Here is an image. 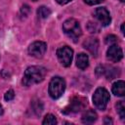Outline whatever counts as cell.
Returning <instances> with one entry per match:
<instances>
[{"instance_id":"obj_1","label":"cell","mask_w":125,"mask_h":125,"mask_svg":"<svg viewBox=\"0 0 125 125\" xmlns=\"http://www.w3.org/2000/svg\"><path fill=\"white\" fill-rule=\"evenodd\" d=\"M47 74V69L40 65H32L25 69L21 83L23 86H32L42 82Z\"/></svg>"},{"instance_id":"obj_2","label":"cell","mask_w":125,"mask_h":125,"mask_svg":"<svg viewBox=\"0 0 125 125\" xmlns=\"http://www.w3.org/2000/svg\"><path fill=\"white\" fill-rule=\"evenodd\" d=\"M62 30L74 42H76L82 34L80 23L75 19H67L66 21H64L62 23Z\"/></svg>"},{"instance_id":"obj_3","label":"cell","mask_w":125,"mask_h":125,"mask_svg":"<svg viewBox=\"0 0 125 125\" xmlns=\"http://www.w3.org/2000/svg\"><path fill=\"white\" fill-rule=\"evenodd\" d=\"M65 86L66 84L62 77H60V76L53 77L49 83V88H48L50 97L53 100H57L61 98L64 93Z\"/></svg>"},{"instance_id":"obj_4","label":"cell","mask_w":125,"mask_h":125,"mask_svg":"<svg viewBox=\"0 0 125 125\" xmlns=\"http://www.w3.org/2000/svg\"><path fill=\"white\" fill-rule=\"evenodd\" d=\"M109 93L105 88L103 87H99L96 89V91L94 92L93 95V104L94 105L100 109V110H104L106 108V105L108 104L109 101Z\"/></svg>"},{"instance_id":"obj_5","label":"cell","mask_w":125,"mask_h":125,"mask_svg":"<svg viewBox=\"0 0 125 125\" xmlns=\"http://www.w3.org/2000/svg\"><path fill=\"white\" fill-rule=\"evenodd\" d=\"M87 105V100L82 97H73L69 104L62 110L64 114H71V113H77L81 110H83Z\"/></svg>"},{"instance_id":"obj_6","label":"cell","mask_w":125,"mask_h":125,"mask_svg":"<svg viewBox=\"0 0 125 125\" xmlns=\"http://www.w3.org/2000/svg\"><path fill=\"white\" fill-rule=\"evenodd\" d=\"M57 57L62 66L68 67L70 66L72 62L73 50L68 46H62L57 50Z\"/></svg>"},{"instance_id":"obj_7","label":"cell","mask_w":125,"mask_h":125,"mask_svg":"<svg viewBox=\"0 0 125 125\" xmlns=\"http://www.w3.org/2000/svg\"><path fill=\"white\" fill-rule=\"evenodd\" d=\"M47 51V44L43 41H35L28 47V54L34 58H42Z\"/></svg>"},{"instance_id":"obj_8","label":"cell","mask_w":125,"mask_h":125,"mask_svg":"<svg viewBox=\"0 0 125 125\" xmlns=\"http://www.w3.org/2000/svg\"><path fill=\"white\" fill-rule=\"evenodd\" d=\"M94 16L95 18L100 21L102 26H107L111 22V17L108 12V10L105 7H99L96 8L94 11Z\"/></svg>"},{"instance_id":"obj_9","label":"cell","mask_w":125,"mask_h":125,"mask_svg":"<svg viewBox=\"0 0 125 125\" xmlns=\"http://www.w3.org/2000/svg\"><path fill=\"white\" fill-rule=\"evenodd\" d=\"M123 58V51L117 45H110L106 51V59L111 62H118Z\"/></svg>"},{"instance_id":"obj_10","label":"cell","mask_w":125,"mask_h":125,"mask_svg":"<svg viewBox=\"0 0 125 125\" xmlns=\"http://www.w3.org/2000/svg\"><path fill=\"white\" fill-rule=\"evenodd\" d=\"M83 47L88 50L93 56H97L99 49V41L97 38H88L84 41Z\"/></svg>"},{"instance_id":"obj_11","label":"cell","mask_w":125,"mask_h":125,"mask_svg":"<svg viewBox=\"0 0 125 125\" xmlns=\"http://www.w3.org/2000/svg\"><path fill=\"white\" fill-rule=\"evenodd\" d=\"M112 93L117 97H123L125 95V82L123 80H117L112 84Z\"/></svg>"},{"instance_id":"obj_12","label":"cell","mask_w":125,"mask_h":125,"mask_svg":"<svg viewBox=\"0 0 125 125\" xmlns=\"http://www.w3.org/2000/svg\"><path fill=\"white\" fill-rule=\"evenodd\" d=\"M98 118V114L94 109H89L85 111L81 117V121L84 124H92L94 123Z\"/></svg>"},{"instance_id":"obj_13","label":"cell","mask_w":125,"mask_h":125,"mask_svg":"<svg viewBox=\"0 0 125 125\" xmlns=\"http://www.w3.org/2000/svg\"><path fill=\"white\" fill-rule=\"evenodd\" d=\"M76 65L78 68L84 70L89 66V57L84 54V53H80L77 55L76 58Z\"/></svg>"},{"instance_id":"obj_14","label":"cell","mask_w":125,"mask_h":125,"mask_svg":"<svg viewBox=\"0 0 125 125\" xmlns=\"http://www.w3.org/2000/svg\"><path fill=\"white\" fill-rule=\"evenodd\" d=\"M37 15L40 19H47L50 15H51V10L48 7L45 6H41L38 8L37 10Z\"/></svg>"},{"instance_id":"obj_15","label":"cell","mask_w":125,"mask_h":125,"mask_svg":"<svg viewBox=\"0 0 125 125\" xmlns=\"http://www.w3.org/2000/svg\"><path fill=\"white\" fill-rule=\"evenodd\" d=\"M58 121H57V118L55 115L53 114H47L45 117H44V120L42 121V124L43 125H55L57 124Z\"/></svg>"},{"instance_id":"obj_16","label":"cell","mask_w":125,"mask_h":125,"mask_svg":"<svg viewBox=\"0 0 125 125\" xmlns=\"http://www.w3.org/2000/svg\"><path fill=\"white\" fill-rule=\"evenodd\" d=\"M116 110H117V113L119 114L120 118L122 120H124V118H125V104H124L123 101H120L116 104Z\"/></svg>"},{"instance_id":"obj_17","label":"cell","mask_w":125,"mask_h":125,"mask_svg":"<svg viewBox=\"0 0 125 125\" xmlns=\"http://www.w3.org/2000/svg\"><path fill=\"white\" fill-rule=\"evenodd\" d=\"M105 44H107V45H114V44H116L117 42H118V38L115 36V35H113V34H110V35H107L106 37H105Z\"/></svg>"},{"instance_id":"obj_18","label":"cell","mask_w":125,"mask_h":125,"mask_svg":"<svg viewBox=\"0 0 125 125\" xmlns=\"http://www.w3.org/2000/svg\"><path fill=\"white\" fill-rule=\"evenodd\" d=\"M14 98H15V92H14L13 90L7 91V92L5 93V95H4V99H5V101H7V102H10V101L14 100Z\"/></svg>"},{"instance_id":"obj_19","label":"cell","mask_w":125,"mask_h":125,"mask_svg":"<svg viewBox=\"0 0 125 125\" xmlns=\"http://www.w3.org/2000/svg\"><path fill=\"white\" fill-rule=\"evenodd\" d=\"M104 0H84V2L88 5H97V4H100L102 2H104Z\"/></svg>"},{"instance_id":"obj_20","label":"cell","mask_w":125,"mask_h":125,"mask_svg":"<svg viewBox=\"0 0 125 125\" xmlns=\"http://www.w3.org/2000/svg\"><path fill=\"white\" fill-rule=\"evenodd\" d=\"M21 14H23V15H24V17H26V16L28 15V13H29V7H28L27 5L22 6V7H21Z\"/></svg>"},{"instance_id":"obj_21","label":"cell","mask_w":125,"mask_h":125,"mask_svg":"<svg viewBox=\"0 0 125 125\" xmlns=\"http://www.w3.org/2000/svg\"><path fill=\"white\" fill-rule=\"evenodd\" d=\"M60 5H65V4H67V3H69L70 1H72V0H56Z\"/></svg>"},{"instance_id":"obj_22","label":"cell","mask_w":125,"mask_h":125,"mask_svg":"<svg viewBox=\"0 0 125 125\" xmlns=\"http://www.w3.org/2000/svg\"><path fill=\"white\" fill-rule=\"evenodd\" d=\"M104 122V124H112V120H111V118H109L108 116H105Z\"/></svg>"},{"instance_id":"obj_23","label":"cell","mask_w":125,"mask_h":125,"mask_svg":"<svg viewBox=\"0 0 125 125\" xmlns=\"http://www.w3.org/2000/svg\"><path fill=\"white\" fill-rule=\"evenodd\" d=\"M121 32H122V34H124V23L121 24Z\"/></svg>"},{"instance_id":"obj_24","label":"cell","mask_w":125,"mask_h":125,"mask_svg":"<svg viewBox=\"0 0 125 125\" xmlns=\"http://www.w3.org/2000/svg\"><path fill=\"white\" fill-rule=\"evenodd\" d=\"M3 114V107H2V105L0 104V116Z\"/></svg>"},{"instance_id":"obj_25","label":"cell","mask_w":125,"mask_h":125,"mask_svg":"<svg viewBox=\"0 0 125 125\" xmlns=\"http://www.w3.org/2000/svg\"><path fill=\"white\" fill-rule=\"evenodd\" d=\"M119 1H121V2H124V1H125V0H119Z\"/></svg>"},{"instance_id":"obj_26","label":"cell","mask_w":125,"mask_h":125,"mask_svg":"<svg viewBox=\"0 0 125 125\" xmlns=\"http://www.w3.org/2000/svg\"><path fill=\"white\" fill-rule=\"evenodd\" d=\"M32 1H37V0H32Z\"/></svg>"}]
</instances>
